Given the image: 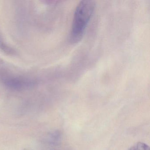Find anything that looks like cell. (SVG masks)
<instances>
[{
  "label": "cell",
  "mask_w": 150,
  "mask_h": 150,
  "mask_svg": "<svg viewBox=\"0 0 150 150\" xmlns=\"http://www.w3.org/2000/svg\"><path fill=\"white\" fill-rule=\"evenodd\" d=\"M95 3L92 1H82L76 7L74 16L70 40L79 42L82 39L86 29L93 16Z\"/></svg>",
  "instance_id": "1"
},
{
  "label": "cell",
  "mask_w": 150,
  "mask_h": 150,
  "mask_svg": "<svg viewBox=\"0 0 150 150\" xmlns=\"http://www.w3.org/2000/svg\"><path fill=\"white\" fill-rule=\"evenodd\" d=\"M61 139V133L59 131H55L50 135L49 141L53 145L57 144Z\"/></svg>",
  "instance_id": "2"
},
{
  "label": "cell",
  "mask_w": 150,
  "mask_h": 150,
  "mask_svg": "<svg viewBox=\"0 0 150 150\" xmlns=\"http://www.w3.org/2000/svg\"><path fill=\"white\" fill-rule=\"evenodd\" d=\"M128 150H150V148L145 143L138 142Z\"/></svg>",
  "instance_id": "3"
}]
</instances>
